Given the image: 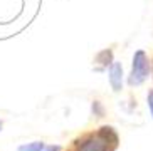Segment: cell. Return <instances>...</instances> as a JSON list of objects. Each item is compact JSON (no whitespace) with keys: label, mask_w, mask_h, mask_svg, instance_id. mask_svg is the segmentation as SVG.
Returning <instances> with one entry per match:
<instances>
[{"label":"cell","mask_w":153,"mask_h":151,"mask_svg":"<svg viewBox=\"0 0 153 151\" xmlns=\"http://www.w3.org/2000/svg\"><path fill=\"white\" fill-rule=\"evenodd\" d=\"M120 146V134L114 126L104 124L96 131H89L76 139L64 151H116Z\"/></svg>","instance_id":"6da1fadb"},{"label":"cell","mask_w":153,"mask_h":151,"mask_svg":"<svg viewBox=\"0 0 153 151\" xmlns=\"http://www.w3.org/2000/svg\"><path fill=\"white\" fill-rule=\"evenodd\" d=\"M150 74H152V61H150L148 54L143 49H138L133 54L131 69H130L128 77H126V84L130 87H140L145 81L148 79Z\"/></svg>","instance_id":"7a4b0ae2"},{"label":"cell","mask_w":153,"mask_h":151,"mask_svg":"<svg viewBox=\"0 0 153 151\" xmlns=\"http://www.w3.org/2000/svg\"><path fill=\"white\" fill-rule=\"evenodd\" d=\"M108 81L109 86L114 93H120L123 89V81H125V76H123V64L121 62H114L108 67Z\"/></svg>","instance_id":"3957f363"},{"label":"cell","mask_w":153,"mask_h":151,"mask_svg":"<svg viewBox=\"0 0 153 151\" xmlns=\"http://www.w3.org/2000/svg\"><path fill=\"white\" fill-rule=\"evenodd\" d=\"M113 62H114V57H113V50L111 49H103L101 52L96 54V57H94V64H98V67H96L98 72L106 71Z\"/></svg>","instance_id":"277c9868"},{"label":"cell","mask_w":153,"mask_h":151,"mask_svg":"<svg viewBox=\"0 0 153 151\" xmlns=\"http://www.w3.org/2000/svg\"><path fill=\"white\" fill-rule=\"evenodd\" d=\"M45 148L44 141H32V143H24L17 148V151H42Z\"/></svg>","instance_id":"5b68a950"},{"label":"cell","mask_w":153,"mask_h":151,"mask_svg":"<svg viewBox=\"0 0 153 151\" xmlns=\"http://www.w3.org/2000/svg\"><path fill=\"white\" fill-rule=\"evenodd\" d=\"M91 111H93V114H94L96 118H104V114H106V109H104V106H103L101 101H93Z\"/></svg>","instance_id":"8992f818"},{"label":"cell","mask_w":153,"mask_h":151,"mask_svg":"<svg viewBox=\"0 0 153 151\" xmlns=\"http://www.w3.org/2000/svg\"><path fill=\"white\" fill-rule=\"evenodd\" d=\"M146 104H148L150 114H152V118H153V89H150L148 94H146Z\"/></svg>","instance_id":"52a82bcc"},{"label":"cell","mask_w":153,"mask_h":151,"mask_svg":"<svg viewBox=\"0 0 153 151\" xmlns=\"http://www.w3.org/2000/svg\"><path fill=\"white\" fill-rule=\"evenodd\" d=\"M42 151H62V146H59V144H47Z\"/></svg>","instance_id":"ba28073f"},{"label":"cell","mask_w":153,"mask_h":151,"mask_svg":"<svg viewBox=\"0 0 153 151\" xmlns=\"http://www.w3.org/2000/svg\"><path fill=\"white\" fill-rule=\"evenodd\" d=\"M152 77H153V59H152Z\"/></svg>","instance_id":"9c48e42d"},{"label":"cell","mask_w":153,"mask_h":151,"mask_svg":"<svg viewBox=\"0 0 153 151\" xmlns=\"http://www.w3.org/2000/svg\"><path fill=\"white\" fill-rule=\"evenodd\" d=\"M2 126H4V123H2V121H0V131H2Z\"/></svg>","instance_id":"30bf717a"}]
</instances>
